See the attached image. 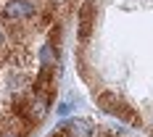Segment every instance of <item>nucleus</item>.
Masks as SVG:
<instances>
[{"label":"nucleus","instance_id":"1","mask_svg":"<svg viewBox=\"0 0 153 137\" xmlns=\"http://www.w3.org/2000/svg\"><path fill=\"white\" fill-rule=\"evenodd\" d=\"M95 100H98V106L103 108V111H108V113L116 116V119H122L124 124H140L137 113L129 108V103L124 100L122 95H116V92H111V90H103V92L95 95Z\"/></svg>","mask_w":153,"mask_h":137},{"label":"nucleus","instance_id":"2","mask_svg":"<svg viewBox=\"0 0 153 137\" xmlns=\"http://www.w3.org/2000/svg\"><path fill=\"white\" fill-rule=\"evenodd\" d=\"M0 16L5 24H24L40 16V3L37 0H5L0 8Z\"/></svg>","mask_w":153,"mask_h":137},{"label":"nucleus","instance_id":"3","mask_svg":"<svg viewBox=\"0 0 153 137\" xmlns=\"http://www.w3.org/2000/svg\"><path fill=\"white\" fill-rule=\"evenodd\" d=\"M61 135L63 137H98V129L90 119H69L66 124H61Z\"/></svg>","mask_w":153,"mask_h":137},{"label":"nucleus","instance_id":"4","mask_svg":"<svg viewBox=\"0 0 153 137\" xmlns=\"http://www.w3.org/2000/svg\"><path fill=\"white\" fill-rule=\"evenodd\" d=\"M92 19H95V3L92 0H85L82 3V8H79V42L85 45L87 40H90V32H92Z\"/></svg>","mask_w":153,"mask_h":137},{"label":"nucleus","instance_id":"5","mask_svg":"<svg viewBox=\"0 0 153 137\" xmlns=\"http://www.w3.org/2000/svg\"><path fill=\"white\" fill-rule=\"evenodd\" d=\"M37 58H40V66H42V69H53V71H56V69L61 66V50L53 47L50 42H45V45L40 47Z\"/></svg>","mask_w":153,"mask_h":137},{"label":"nucleus","instance_id":"6","mask_svg":"<svg viewBox=\"0 0 153 137\" xmlns=\"http://www.w3.org/2000/svg\"><path fill=\"white\" fill-rule=\"evenodd\" d=\"M0 137H24V135L16 129V124H11V127H3L0 129Z\"/></svg>","mask_w":153,"mask_h":137},{"label":"nucleus","instance_id":"7","mask_svg":"<svg viewBox=\"0 0 153 137\" xmlns=\"http://www.w3.org/2000/svg\"><path fill=\"white\" fill-rule=\"evenodd\" d=\"M69 111H71V106H69V103H58V113H61V116H66Z\"/></svg>","mask_w":153,"mask_h":137},{"label":"nucleus","instance_id":"8","mask_svg":"<svg viewBox=\"0 0 153 137\" xmlns=\"http://www.w3.org/2000/svg\"><path fill=\"white\" fill-rule=\"evenodd\" d=\"M5 47V34H3V27H0V50Z\"/></svg>","mask_w":153,"mask_h":137},{"label":"nucleus","instance_id":"9","mask_svg":"<svg viewBox=\"0 0 153 137\" xmlns=\"http://www.w3.org/2000/svg\"><path fill=\"white\" fill-rule=\"evenodd\" d=\"M63 3H66V0H53V5H63Z\"/></svg>","mask_w":153,"mask_h":137},{"label":"nucleus","instance_id":"10","mask_svg":"<svg viewBox=\"0 0 153 137\" xmlns=\"http://www.w3.org/2000/svg\"><path fill=\"white\" fill-rule=\"evenodd\" d=\"M53 137H63V135H61V132H58V135H53Z\"/></svg>","mask_w":153,"mask_h":137}]
</instances>
